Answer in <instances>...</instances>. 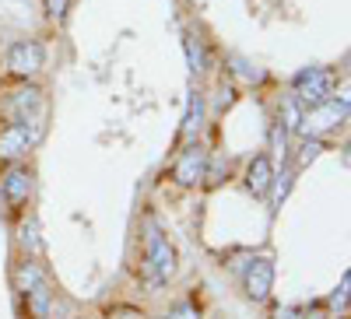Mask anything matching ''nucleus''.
Here are the masks:
<instances>
[{
	"instance_id": "8",
	"label": "nucleus",
	"mask_w": 351,
	"mask_h": 319,
	"mask_svg": "<svg viewBox=\"0 0 351 319\" xmlns=\"http://www.w3.org/2000/svg\"><path fill=\"white\" fill-rule=\"evenodd\" d=\"M0 193L11 207H21L28 196H32V172L25 165H11L4 176H0Z\"/></svg>"
},
{
	"instance_id": "14",
	"label": "nucleus",
	"mask_w": 351,
	"mask_h": 319,
	"mask_svg": "<svg viewBox=\"0 0 351 319\" xmlns=\"http://www.w3.org/2000/svg\"><path fill=\"white\" fill-rule=\"evenodd\" d=\"M43 281H46V274H43V267H39V264H32V259L18 264V270H14V284H18V292H28V288H36V284H43Z\"/></svg>"
},
{
	"instance_id": "22",
	"label": "nucleus",
	"mask_w": 351,
	"mask_h": 319,
	"mask_svg": "<svg viewBox=\"0 0 351 319\" xmlns=\"http://www.w3.org/2000/svg\"><path fill=\"white\" fill-rule=\"evenodd\" d=\"M302 319H327V316H324V309H309V312H302Z\"/></svg>"
},
{
	"instance_id": "5",
	"label": "nucleus",
	"mask_w": 351,
	"mask_h": 319,
	"mask_svg": "<svg viewBox=\"0 0 351 319\" xmlns=\"http://www.w3.org/2000/svg\"><path fill=\"white\" fill-rule=\"evenodd\" d=\"M46 67V49L36 39H18L8 49V71L14 77H36Z\"/></svg>"
},
{
	"instance_id": "23",
	"label": "nucleus",
	"mask_w": 351,
	"mask_h": 319,
	"mask_svg": "<svg viewBox=\"0 0 351 319\" xmlns=\"http://www.w3.org/2000/svg\"><path fill=\"white\" fill-rule=\"evenodd\" d=\"M291 316H295V309H278V316H274V319H291Z\"/></svg>"
},
{
	"instance_id": "7",
	"label": "nucleus",
	"mask_w": 351,
	"mask_h": 319,
	"mask_svg": "<svg viewBox=\"0 0 351 319\" xmlns=\"http://www.w3.org/2000/svg\"><path fill=\"white\" fill-rule=\"evenodd\" d=\"M4 112L11 120H46V99L36 84H25V88L11 92L4 102Z\"/></svg>"
},
{
	"instance_id": "12",
	"label": "nucleus",
	"mask_w": 351,
	"mask_h": 319,
	"mask_svg": "<svg viewBox=\"0 0 351 319\" xmlns=\"http://www.w3.org/2000/svg\"><path fill=\"white\" fill-rule=\"evenodd\" d=\"M278 123L285 127V133H299V123H302V102L295 95L281 99L278 105Z\"/></svg>"
},
{
	"instance_id": "3",
	"label": "nucleus",
	"mask_w": 351,
	"mask_h": 319,
	"mask_svg": "<svg viewBox=\"0 0 351 319\" xmlns=\"http://www.w3.org/2000/svg\"><path fill=\"white\" fill-rule=\"evenodd\" d=\"M348 120V99H324L302 112V123H299V133L306 137H319V133H330L337 130L341 123Z\"/></svg>"
},
{
	"instance_id": "18",
	"label": "nucleus",
	"mask_w": 351,
	"mask_h": 319,
	"mask_svg": "<svg viewBox=\"0 0 351 319\" xmlns=\"http://www.w3.org/2000/svg\"><path fill=\"white\" fill-rule=\"evenodd\" d=\"M67 8H71V0H46V14L53 21H64L67 18Z\"/></svg>"
},
{
	"instance_id": "24",
	"label": "nucleus",
	"mask_w": 351,
	"mask_h": 319,
	"mask_svg": "<svg viewBox=\"0 0 351 319\" xmlns=\"http://www.w3.org/2000/svg\"><path fill=\"white\" fill-rule=\"evenodd\" d=\"M116 319H141V316H137L134 309H123V312H120V316H116Z\"/></svg>"
},
{
	"instance_id": "13",
	"label": "nucleus",
	"mask_w": 351,
	"mask_h": 319,
	"mask_svg": "<svg viewBox=\"0 0 351 319\" xmlns=\"http://www.w3.org/2000/svg\"><path fill=\"white\" fill-rule=\"evenodd\" d=\"M200 127H204V99L193 95L186 105V120H183V140H197Z\"/></svg>"
},
{
	"instance_id": "1",
	"label": "nucleus",
	"mask_w": 351,
	"mask_h": 319,
	"mask_svg": "<svg viewBox=\"0 0 351 319\" xmlns=\"http://www.w3.org/2000/svg\"><path fill=\"white\" fill-rule=\"evenodd\" d=\"M43 133H46L43 120H11L4 130H0V158L14 162V158L28 155L43 140Z\"/></svg>"
},
{
	"instance_id": "17",
	"label": "nucleus",
	"mask_w": 351,
	"mask_h": 319,
	"mask_svg": "<svg viewBox=\"0 0 351 319\" xmlns=\"http://www.w3.org/2000/svg\"><path fill=\"white\" fill-rule=\"evenodd\" d=\"M169 319H200V309L193 302H180V305L169 312Z\"/></svg>"
},
{
	"instance_id": "6",
	"label": "nucleus",
	"mask_w": 351,
	"mask_h": 319,
	"mask_svg": "<svg viewBox=\"0 0 351 319\" xmlns=\"http://www.w3.org/2000/svg\"><path fill=\"white\" fill-rule=\"evenodd\" d=\"M243 288L253 302H267L271 298V288H274V264L271 256H253L246 270H243Z\"/></svg>"
},
{
	"instance_id": "16",
	"label": "nucleus",
	"mask_w": 351,
	"mask_h": 319,
	"mask_svg": "<svg viewBox=\"0 0 351 319\" xmlns=\"http://www.w3.org/2000/svg\"><path fill=\"white\" fill-rule=\"evenodd\" d=\"M183 46H186V56H190V71L200 74V71H204V53H200V46L193 42V36H183Z\"/></svg>"
},
{
	"instance_id": "11",
	"label": "nucleus",
	"mask_w": 351,
	"mask_h": 319,
	"mask_svg": "<svg viewBox=\"0 0 351 319\" xmlns=\"http://www.w3.org/2000/svg\"><path fill=\"white\" fill-rule=\"evenodd\" d=\"M25 302H28V312H32L36 319H46L49 316V305H53V292H49V281L36 284L25 292Z\"/></svg>"
},
{
	"instance_id": "9",
	"label": "nucleus",
	"mask_w": 351,
	"mask_h": 319,
	"mask_svg": "<svg viewBox=\"0 0 351 319\" xmlns=\"http://www.w3.org/2000/svg\"><path fill=\"white\" fill-rule=\"evenodd\" d=\"M172 176H176L180 186H197L204 176H208V155H204L197 144H190V148L180 155V162H176Z\"/></svg>"
},
{
	"instance_id": "4",
	"label": "nucleus",
	"mask_w": 351,
	"mask_h": 319,
	"mask_svg": "<svg viewBox=\"0 0 351 319\" xmlns=\"http://www.w3.org/2000/svg\"><path fill=\"white\" fill-rule=\"evenodd\" d=\"M330 92H334V71L330 67H306L291 77V95L306 105L330 99Z\"/></svg>"
},
{
	"instance_id": "19",
	"label": "nucleus",
	"mask_w": 351,
	"mask_h": 319,
	"mask_svg": "<svg viewBox=\"0 0 351 319\" xmlns=\"http://www.w3.org/2000/svg\"><path fill=\"white\" fill-rule=\"evenodd\" d=\"M319 151H324V148H319V140H316V137H313V140H306V144H302V155H299V165L316 162V158H319Z\"/></svg>"
},
{
	"instance_id": "15",
	"label": "nucleus",
	"mask_w": 351,
	"mask_h": 319,
	"mask_svg": "<svg viewBox=\"0 0 351 319\" xmlns=\"http://www.w3.org/2000/svg\"><path fill=\"white\" fill-rule=\"evenodd\" d=\"M18 239H21V246H25L28 253H39V249H43V242H39V225H36V218L21 221V228H18Z\"/></svg>"
},
{
	"instance_id": "2",
	"label": "nucleus",
	"mask_w": 351,
	"mask_h": 319,
	"mask_svg": "<svg viewBox=\"0 0 351 319\" xmlns=\"http://www.w3.org/2000/svg\"><path fill=\"white\" fill-rule=\"evenodd\" d=\"M144 274L152 284H165L176 274V249L152 221H148V249H144Z\"/></svg>"
},
{
	"instance_id": "10",
	"label": "nucleus",
	"mask_w": 351,
	"mask_h": 319,
	"mask_svg": "<svg viewBox=\"0 0 351 319\" xmlns=\"http://www.w3.org/2000/svg\"><path fill=\"white\" fill-rule=\"evenodd\" d=\"M271 186H274V162L267 155H253L246 165V190L253 196H267Z\"/></svg>"
},
{
	"instance_id": "20",
	"label": "nucleus",
	"mask_w": 351,
	"mask_h": 319,
	"mask_svg": "<svg viewBox=\"0 0 351 319\" xmlns=\"http://www.w3.org/2000/svg\"><path fill=\"white\" fill-rule=\"evenodd\" d=\"M348 288H351V277L344 274V277H341V288H337V292H334V298H330V305H341V309L348 305Z\"/></svg>"
},
{
	"instance_id": "21",
	"label": "nucleus",
	"mask_w": 351,
	"mask_h": 319,
	"mask_svg": "<svg viewBox=\"0 0 351 319\" xmlns=\"http://www.w3.org/2000/svg\"><path fill=\"white\" fill-rule=\"evenodd\" d=\"M278 179V176H274ZM288 179H291V172H285V176L278 179V190H274V204L281 207V200H285V193H288Z\"/></svg>"
}]
</instances>
